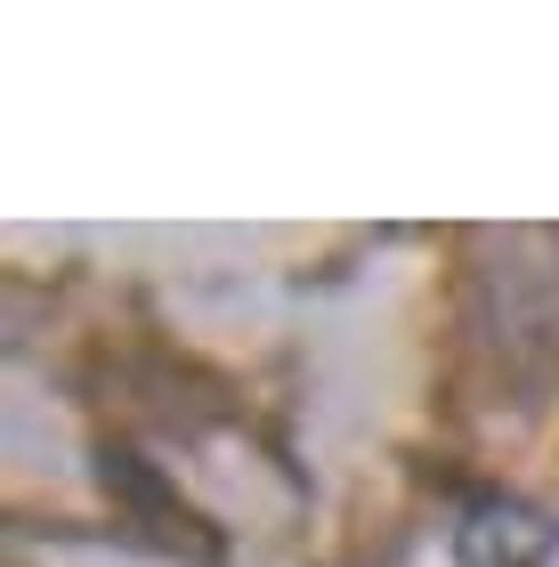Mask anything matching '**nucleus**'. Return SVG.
<instances>
[{
  "label": "nucleus",
  "instance_id": "f257e3e1",
  "mask_svg": "<svg viewBox=\"0 0 559 567\" xmlns=\"http://www.w3.org/2000/svg\"><path fill=\"white\" fill-rule=\"evenodd\" d=\"M551 544H559V527L536 503H511V495L470 503L463 527H454V559L463 567H536V559H551Z\"/></svg>",
  "mask_w": 559,
  "mask_h": 567
}]
</instances>
